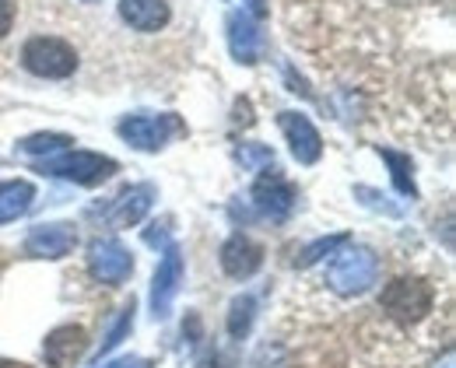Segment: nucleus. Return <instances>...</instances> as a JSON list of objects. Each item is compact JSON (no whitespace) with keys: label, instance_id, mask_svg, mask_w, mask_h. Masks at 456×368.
<instances>
[{"label":"nucleus","instance_id":"1","mask_svg":"<svg viewBox=\"0 0 456 368\" xmlns=\"http://www.w3.org/2000/svg\"><path fill=\"white\" fill-rule=\"evenodd\" d=\"M436 306V292H432V284L428 281H421V277H397V281H390L387 288H383V295H379V308L400 323V326H414V323H421L428 312Z\"/></svg>","mask_w":456,"mask_h":368},{"label":"nucleus","instance_id":"2","mask_svg":"<svg viewBox=\"0 0 456 368\" xmlns=\"http://www.w3.org/2000/svg\"><path fill=\"white\" fill-rule=\"evenodd\" d=\"M379 277V260L372 249H344L334 256V263L327 267V284L338 292V295H362L376 284Z\"/></svg>","mask_w":456,"mask_h":368},{"label":"nucleus","instance_id":"3","mask_svg":"<svg viewBox=\"0 0 456 368\" xmlns=\"http://www.w3.org/2000/svg\"><path fill=\"white\" fill-rule=\"evenodd\" d=\"M21 63L28 74L36 77H50V81H63L77 70V53L67 39L57 36H32L21 50Z\"/></svg>","mask_w":456,"mask_h":368},{"label":"nucleus","instance_id":"4","mask_svg":"<svg viewBox=\"0 0 456 368\" xmlns=\"http://www.w3.org/2000/svg\"><path fill=\"white\" fill-rule=\"evenodd\" d=\"M39 169L50 176H60V180H70V183L99 186L116 172V162L106 155H95V151H63L60 158H46Z\"/></svg>","mask_w":456,"mask_h":368},{"label":"nucleus","instance_id":"5","mask_svg":"<svg viewBox=\"0 0 456 368\" xmlns=\"http://www.w3.org/2000/svg\"><path fill=\"white\" fill-rule=\"evenodd\" d=\"M183 133V123L175 116H148V113H137V116H126L119 123V137L137 148V151H159L166 148L172 137Z\"/></svg>","mask_w":456,"mask_h":368},{"label":"nucleus","instance_id":"6","mask_svg":"<svg viewBox=\"0 0 456 368\" xmlns=\"http://www.w3.org/2000/svg\"><path fill=\"white\" fill-rule=\"evenodd\" d=\"M295 196H298L295 186L288 183L278 169H267V172L253 183V204H256V211H260L264 218H271V221H285L288 214H291V207H295Z\"/></svg>","mask_w":456,"mask_h":368},{"label":"nucleus","instance_id":"7","mask_svg":"<svg viewBox=\"0 0 456 368\" xmlns=\"http://www.w3.org/2000/svg\"><path fill=\"white\" fill-rule=\"evenodd\" d=\"M88 267L102 284H123L134 274V256L119 239H95L88 249Z\"/></svg>","mask_w":456,"mask_h":368},{"label":"nucleus","instance_id":"8","mask_svg":"<svg viewBox=\"0 0 456 368\" xmlns=\"http://www.w3.org/2000/svg\"><path fill=\"white\" fill-rule=\"evenodd\" d=\"M278 123H281V133H285L288 144H291V155H295L302 165L320 162V155H323V137H320V130L309 123V116H302V113H281Z\"/></svg>","mask_w":456,"mask_h":368},{"label":"nucleus","instance_id":"9","mask_svg":"<svg viewBox=\"0 0 456 368\" xmlns=\"http://www.w3.org/2000/svg\"><path fill=\"white\" fill-rule=\"evenodd\" d=\"M264 267V245L242 232H235L225 245H222V270L235 281H246L253 277L256 270Z\"/></svg>","mask_w":456,"mask_h":368},{"label":"nucleus","instance_id":"10","mask_svg":"<svg viewBox=\"0 0 456 368\" xmlns=\"http://www.w3.org/2000/svg\"><path fill=\"white\" fill-rule=\"evenodd\" d=\"M88 348V333L85 326H57L46 340H43V358L50 368H70L74 362H81Z\"/></svg>","mask_w":456,"mask_h":368},{"label":"nucleus","instance_id":"11","mask_svg":"<svg viewBox=\"0 0 456 368\" xmlns=\"http://www.w3.org/2000/svg\"><path fill=\"white\" fill-rule=\"evenodd\" d=\"M74 245H77L74 225L57 221V225H39V228H32L28 239H25V252H28V256H39V260H63Z\"/></svg>","mask_w":456,"mask_h":368},{"label":"nucleus","instance_id":"12","mask_svg":"<svg viewBox=\"0 0 456 368\" xmlns=\"http://www.w3.org/2000/svg\"><path fill=\"white\" fill-rule=\"evenodd\" d=\"M179 281H183V252L175 245H166V256L155 270V284H151V308L155 316H169L172 299L179 292Z\"/></svg>","mask_w":456,"mask_h":368},{"label":"nucleus","instance_id":"13","mask_svg":"<svg viewBox=\"0 0 456 368\" xmlns=\"http://www.w3.org/2000/svg\"><path fill=\"white\" fill-rule=\"evenodd\" d=\"M228 50L239 63H256L264 53V36L253 21V14L235 11L228 14Z\"/></svg>","mask_w":456,"mask_h":368},{"label":"nucleus","instance_id":"14","mask_svg":"<svg viewBox=\"0 0 456 368\" xmlns=\"http://www.w3.org/2000/svg\"><path fill=\"white\" fill-rule=\"evenodd\" d=\"M151 204H155V186L151 183L130 186V189H123L116 196L106 218H110V225H116V228H130V225H137L151 211Z\"/></svg>","mask_w":456,"mask_h":368},{"label":"nucleus","instance_id":"15","mask_svg":"<svg viewBox=\"0 0 456 368\" xmlns=\"http://www.w3.org/2000/svg\"><path fill=\"white\" fill-rule=\"evenodd\" d=\"M119 18L134 28V32H162L169 25L172 11L166 0H119Z\"/></svg>","mask_w":456,"mask_h":368},{"label":"nucleus","instance_id":"16","mask_svg":"<svg viewBox=\"0 0 456 368\" xmlns=\"http://www.w3.org/2000/svg\"><path fill=\"white\" fill-rule=\"evenodd\" d=\"M36 200V186L32 183H4L0 186V225L7 221H18Z\"/></svg>","mask_w":456,"mask_h":368},{"label":"nucleus","instance_id":"17","mask_svg":"<svg viewBox=\"0 0 456 368\" xmlns=\"http://www.w3.org/2000/svg\"><path fill=\"white\" fill-rule=\"evenodd\" d=\"M74 140L67 137V133H32V137H25L18 148L25 151V155H60V151H67Z\"/></svg>","mask_w":456,"mask_h":368},{"label":"nucleus","instance_id":"18","mask_svg":"<svg viewBox=\"0 0 456 368\" xmlns=\"http://www.w3.org/2000/svg\"><path fill=\"white\" fill-rule=\"evenodd\" d=\"M253 312H256V302L249 295H239L228 308V333L232 337H246V330L253 323Z\"/></svg>","mask_w":456,"mask_h":368},{"label":"nucleus","instance_id":"19","mask_svg":"<svg viewBox=\"0 0 456 368\" xmlns=\"http://www.w3.org/2000/svg\"><path fill=\"white\" fill-rule=\"evenodd\" d=\"M351 243V236H327V239H316V243H309L302 249V256H298V267H309V263H316V260H323V256H334L341 245Z\"/></svg>","mask_w":456,"mask_h":368},{"label":"nucleus","instance_id":"20","mask_svg":"<svg viewBox=\"0 0 456 368\" xmlns=\"http://www.w3.org/2000/svg\"><path fill=\"white\" fill-rule=\"evenodd\" d=\"M390 165H394V183H397L400 193H414V180H411V158L407 155H397V151H379Z\"/></svg>","mask_w":456,"mask_h":368},{"label":"nucleus","instance_id":"21","mask_svg":"<svg viewBox=\"0 0 456 368\" xmlns=\"http://www.w3.org/2000/svg\"><path fill=\"white\" fill-rule=\"evenodd\" d=\"M239 162L246 165V169H256V165H274V151L271 148H264V144H242L239 148Z\"/></svg>","mask_w":456,"mask_h":368},{"label":"nucleus","instance_id":"22","mask_svg":"<svg viewBox=\"0 0 456 368\" xmlns=\"http://www.w3.org/2000/svg\"><path fill=\"white\" fill-rule=\"evenodd\" d=\"M130 323H134V306H130V308H123V316H119V323H116V326H113V333H110V337L102 340V351H113L116 344L123 340V333L130 330Z\"/></svg>","mask_w":456,"mask_h":368},{"label":"nucleus","instance_id":"23","mask_svg":"<svg viewBox=\"0 0 456 368\" xmlns=\"http://www.w3.org/2000/svg\"><path fill=\"white\" fill-rule=\"evenodd\" d=\"M14 14H18V7H14V0H0V39L14 28Z\"/></svg>","mask_w":456,"mask_h":368},{"label":"nucleus","instance_id":"24","mask_svg":"<svg viewBox=\"0 0 456 368\" xmlns=\"http://www.w3.org/2000/svg\"><path fill=\"white\" fill-rule=\"evenodd\" d=\"M0 368H14V365H11V362H4V358H0Z\"/></svg>","mask_w":456,"mask_h":368},{"label":"nucleus","instance_id":"25","mask_svg":"<svg viewBox=\"0 0 456 368\" xmlns=\"http://www.w3.org/2000/svg\"><path fill=\"white\" fill-rule=\"evenodd\" d=\"M81 4H99V0H81Z\"/></svg>","mask_w":456,"mask_h":368},{"label":"nucleus","instance_id":"26","mask_svg":"<svg viewBox=\"0 0 456 368\" xmlns=\"http://www.w3.org/2000/svg\"><path fill=\"white\" fill-rule=\"evenodd\" d=\"M106 368H119V365H106Z\"/></svg>","mask_w":456,"mask_h":368}]
</instances>
